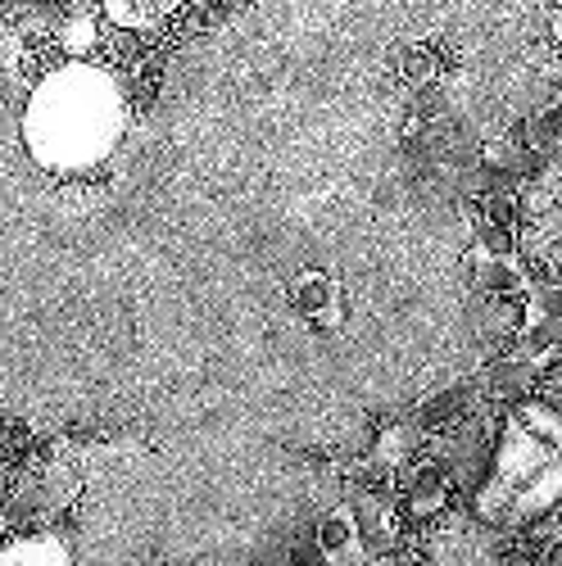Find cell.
<instances>
[{"label":"cell","instance_id":"obj_1","mask_svg":"<svg viewBox=\"0 0 562 566\" xmlns=\"http://www.w3.org/2000/svg\"><path fill=\"white\" fill-rule=\"evenodd\" d=\"M336 304H341V290H336L332 277H305L300 286H295V294H290V309L305 313L309 322H322L326 309H336Z\"/></svg>","mask_w":562,"mask_h":566},{"label":"cell","instance_id":"obj_2","mask_svg":"<svg viewBox=\"0 0 562 566\" xmlns=\"http://www.w3.org/2000/svg\"><path fill=\"white\" fill-rule=\"evenodd\" d=\"M313 544L322 548V557H341L345 548H354V544H358L354 517H349V512H326V517L318 521V530H313Z\"/></svg>","mask_w":562,"mask_h":566}]
</instances>
